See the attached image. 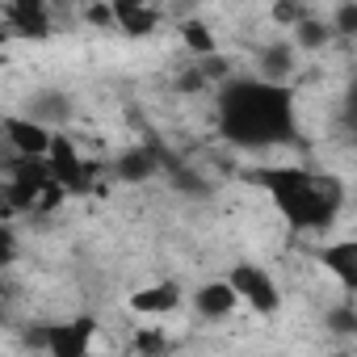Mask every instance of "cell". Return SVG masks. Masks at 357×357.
Segmentation results:
<instances>
[{
	"label": "cell",
	"instance_id": "cell-2",
	"mask_svg": "<svg viewBox=\"0 0 357 357\" xmlns=\"http://www.w3.org/2000/svg\"><path fill=\"white\" fill-rule=\"evenodd\" d=\"M248 181L269 194L273 211L294 231H328L344 206V185L307 164H257Z\"/></svg>",
	"mask_w": 357,
	"mask_h": 357
},
{
	"label": "cell",
	"instance_id": "cell-13",
	"mask_svg": "<svg viewBox=\"0 0 357 357\" xmlns=\"http://www.w3.org/2000/svg\"><path fill=\"white\" fill-rule=\"evenodd\" d=\"M294 72V47H265L261 51V63H257V76H265V80H282L286 84V76Z\"/></svg>",
	"mask_w": 357,
	"mask_h": 357
},
{
	"label": "cell",
	"instance_id": "cell-5",
	"mask_svg": "<svg viewBox=\"0 0 357 357\" xmlns=\"http://www.w3.org/2000/svg\"><path fill=\"white\" fill-rule=\"evenodd\" d=\"M47 164H51L55 181H59V185H63L68 194H93V190H97L101 164H97V160H84V155L76 151V143H72V139L55 135V143H51V155H47Z\"/></svg>",
	"mask_w": 357,
	"mask_h": 357
},
{
	"label": "cell",
	"instance_id": "cell-17",
	"mask_svg": "<svg viewBox=\"0 0 357 357\" xmlns=\"http://www.w3.org/2000/svg\"><path fill=\"white\" fill-rule=\"evenodd\" d=\"M332 30H336V38H357V0H340L336 5Z\"/></svg>",
	"mask_w": 357,
	"mask_h": 357
},
{
	"label": "cell",
	"instance_id": "cell-8",
	"mask_svg": "<svg viewBox=\"0 0 357 357\" xmlns=\"http://www.w3.org/2000/svg\"><path fill=\"white\" fill-rule=\"evenodd\" d=\"M315 261L324 265V273L344 290V294H357V236H344V240H332L315 252Z\"/></svg>",
	"mask_w": 357,
	"mask_h": 357
},
{
	"label": "cell",
	"instance_id": "cell-7",
	"mask_svg": "<svg viewBox=\"0 0 357 357\" xmlns=\"http://www.w3.org/2000/svg\"><path fill=\"white\" fill-rule=\"evenodd\" d=\"M5 143H9L13 155L47 160L51 155V143H55V130L47 122H38L34 114H9L5 118Z\"/></svg>",
	"mask_w": 357,
	"mask_h": 357
},
{
	"label": "cell",
	"instance_id": "cell-9",
	"mask_svg": "<svg viewBox=\"0 0 357 357\" xmlns=\"http://www.w3.org/2000/svg\"><path fill=\"white\" fill-rule=\"evenodd\" d=\"M194 311L202 315V319H231L236 315V307H240V290L231 286V278H211V282H202L198 290H194Z\"/></svg>",
	"mask_w": 357,
	"mask_h": 357
},
{
	"label": "cell",
	"instance_id": "cell-6",
	"mask_svg": "<svg viewBox=\"0 0 357 357\" xmlns=\"http://www.w3.org/2000/svg\"><path fill=\"white\" fill-rule=\"evenodd\" d=\"M5 30L26 43H43L55 30V0H5Z\"/></svg>",
	"mask_w": 357,
	"mask_h": 357
},
{
	"label": "cell",
	"instance_id": "cell-11",
	"mask_svg": "<svg viewBox=\"0 0 357 357\" xmlns=\"http://www.w3.org/2000/svg\"><path fill=\"white\" fill-rule=\"evenodd\" d=\"M181 303H185V290L176 286V282H155V286L130 294V307L139 315H168V311H176Z\"/></svg>",
	"mask_w": 357,
	"mask_h": 357
},
{
	"label": "cell",
	"instance_id": "cell-15",
	"mask_svg": "<svg viewBox=\"0 0 357 357\" xmlns=\"http://www.w3.org/2000/svg\"><path fill=\"white\" fill-rule=\"evenodd\" d=\"M68 109H72V105H68V97H59V93H38V97L30 101V114H34L38 122H47V126H51V122H63Z\"/></svg>",
	"mask_w": 357,
	"mask_h": 357
},
{
	"label": "cell",
	"instance_id": "cell-1",
	"mask_svg": "<svg viewBox=\"0 0 357 357\" xmlns=\"http://www.w3.org/2000/svg\"><path fill=\"white\" fill-rule=\"evenodd\" d=\"M219 135L240 151H278L298 143V101L282 80H227L215 97Z\"/></svg>",
	"mask_w": 357,
	"mask_h": 357
},
{
	"label": "cell",
	"instance_id": "cell-18",
	"mask_svg": "<svg viewBox=\"0 0 357 357\" xmlns=\"http://www.w3.org/2000/svg\"><path fill=\"white\" fill-rule=\"evenodd\" d=\"M344 122H349V126L357 130V80H353V84L344 89Z\"/></svg>",
	"mask_w": 357,
	"mask_h": 357
},
{
	"label": "cell",
	"instance_id": "cell-19",
	"mask_svg": "<svg viewBox=\"0 0 357 357\" xmlns=\"http://www.w3.org/2000/svg\"><path fill=\"white\" fill-rule=\"evenodd\" d=\"M332 328H344V332H357V315H353V311H332Z\"/></svg>",
	"mask_w": 357,
	"mask_h": 357
},
{
	"label": "cell",
	"instance_id": "cell-14",
	"mask_svg": "<svg viewBox=\"0 0 357 357\" xmlns=\"http://www.w3.org/2000/svg\"><path fill=\"white\" fill-rule=\"evenodd\" d=\"M294 38H298V47H303V51H319L328 38H336V30H332V22H319V17H303V22L294 26Z\"/></svg>",
	"mask_w": 357,
	"mask_h": 357
},
{
	"label": "cell",
	"instance_id": "cell-10",
	"mask_svg": "<svg viewBox=\"0 0 357 357\" xmlns=\"http://www.w3.org/2000/svg\"><path fill=\"white\" fill-rule=\"evenodd\" d=\"M109 5H114V26H122L130 38H147L164 22L160 0H109Z\"/></svg>",
	"mask_w": 357,
	"mask_h": 357
},
{
	"label": "cell",
	"instance_id": "cell-4",
	"mask_svg": "<svg viewBox=\"0 0 357 357\" xmlns=\"http://www.w3.org/2000/svg\"><path fill=\"white\" fill-rule=\"evenodd\" d=\"M93 332H97V324L89 315H80V319H63V324H43L38 332L26 336V344L43 349L51 357H84L93 349Z\"/></svg>",
	"mask_w": 357,
	"mask_h": 357
},
{
	"label": "cell",
	"instance_id": "cell-12",
	"mask_svg": "<svg viewBox=\"0 0 357 357\" xmlns=\"http://www.w3.org/2000/svg\"><path fill=\"white\" fill-rule=\"evenodd\" d=\"M160 168H164V160L151 147H135V151H122L114 160V176H118V181H147V176H155Z\"/></svg>",
	"mask_w": 357,
	"mask_h": 357
},
{
	"label": "cell",
	"instance_id": "cell-16",
	"mask_svg": "<svg viewBox=\"0 0 357 357\" xmlns=\"http://www.w3.org/2000/svg\"><path fill=\"white\" fill-rule=\"evenodd\" d=\"M181 38H185V47H190L194 55H202V59L215 55V34H211L202 22H185V26H181Z\"/></svg>",
	"mask_w": 357,
	"mask_h": 357
},
{
	"label": "cell",
	"instance_id": "cell-3",
	"mask_svg": "<svg viewBox=\"0 0 357 357\" xmlns=\"http://www.w3.org/2000/svg\"><path fill=\"white\" fill-rule=\"evenodd\" d=\"M227 278H231V286L240 290V303H244V307H252L257 315H278L282 290H278V278H273L265 265H257V261H236V265L227 269Z\"/></svg>",
	"mask_w": 357,
	"mask_h": 357
}]
</instances>
